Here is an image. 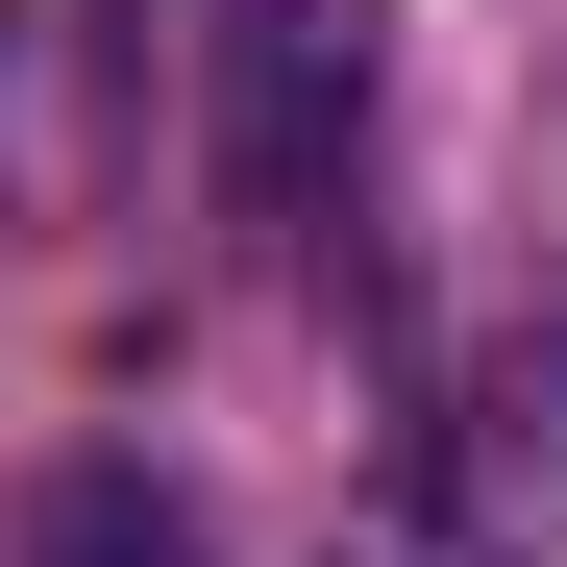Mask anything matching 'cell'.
Masks as SVG:
<instances>
[{"instance_id":"6da1fadb","label":"cell","mask_w":567,"mask_h":567,"mask_svg":"<svg viewBox=\"0 0 567 567\" xmlns=\"http://www.w3.org/2000/svg\"><path fill=\"white\" fill-rule=\"evenodd\" d=\"M370 100H395V0H223L198 25V148H223L247 223H297L370 148Z\"/></svg>"},{"instance_id":"7a4b0ae2","label":"cell","mask_w":567,"mask_h":567,"mask_svg":"<svg viewBox=\"0 0 567 567\" xmlns=\"http://www.w3.org/2000/svg\"><path fill=\"white\" fill-rule=\"evenodd\" d=\"M25 567H223V543H198V494H173L148 444H74L25 494Z\"/></svg>"}]
</instances>
